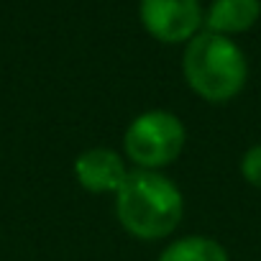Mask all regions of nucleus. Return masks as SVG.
<instances>
[{
    "label": "nucleus",
    "mask_w": 261,
    "mask_h": 261,
    "mask_svg": "<svg viewBox=\"0 0 261 261\" xmlns=\"http://www.w3.org/2000/svg\"><path fill=\"white\" fill-rule=\"evenodd\" d=\"M185 213V197L179 187L151 169L128 172L125 182L115 192L118 223L141 241H159L177 230Z\"/></svg>",
    "instance_id": "obj_1"
},
{
    "label": "nucleus",
    "mask_w": 261,
    "mask_h": 261,
    "mask_svg": "<svg viewBox=\"0 0 261 261\" xmlns=\"http://www.w3.org/2000/svg\"><path fill=\"white\" fill-rule=\"evenodd\" d=\"M185 80L195 95L207 102H228L233 100L248 77L243 51L220 34L205 31L190 39L182 59Z\"/></svg>",
    "instance_id": "obj_2"
},
{
    "label": "nucleus",
    "mask_w": 261,
    "mask_h": 261,
    "mask_svg": "<svg viewBox=\"0 0 261 261\" xmlns=\"http://www.w3.org/2000/svg\"><path fill=\"white\" fill-rule=\"evenodd\" d=\"M187 141L185 123L169 110H146L130 120L123 136L125 156L139 169L159 172L179 159Z\"/></svg>",
    "instance_id": "obj_3"
},
{
    "label": "nucleus",
    "mask_w": 261,
    "mask_h": 261,
    "mask_svg": "<svg viewBox=\"0 0 261 261\" xmlns=\"http://www.w3.org/2000/svg\"><path fill=\"white\" fill-rule=\"evenodd\" d=\"M141 23L164 44L190 41L202 23L200 0H141Z\"/></svg>",
    "instance_id": "obj_4"
},
{
    "label": "nucleus",
    "mask_w": 261,
    "mask_h": 261,
    "mask_svg": "<svg viewBox=\"0 0 261 261\" xmlns=\"http://www.w3.org/2000/svg\"><path fill=\"white\" fill-rule=\"evenodd\" d=\"M74 177L82 190L102 195V192H118L128 177V169L118 151L97 146L82 151L74 159Z\"/></svg>",
    "instance_id": "obj_5"
},
{
    "label": "nucleus",
    "mask_w": 261,
    "mask_h": 261,
    "mask_svg": "<svg viewBox=\"0 0 261 261\" xmlns=\"http://www.w3.org/2000/svg\"><path fill=\"white\" fill-rule=\"evenodd\" d=\"M261 16V0H213L207 11V31L228 36L248 31Z\"/></svg>",
    "instance_id": "obj_6"
},
{
    "label": "nucleus",
    "mask_w": 261,
    "mask_h": 261,
    "mask_svg": "<svg viewBox=\"0 0 261 261\" xmlns=\"http://www.w3.org/2000/svg\"><path fill=\"white\" fill-rule=\"evenodd\" d=\"M159 261H230V258L220 241L207 236H185L169 243L159 253Z\"/></svg>",
    "instance_id": "obj_7"
},
{
    "label": "nucleus",
    "mask_w": 261,
    "mask_h": 261,
    "mask_svg": "<svg viewBox=\"0 0 261 261\" xmlns=\"http://www.w3.org/2000/svg\"><path fill=\"white\" fill-rule=\"evenodd\" d=\"M241 174L251 187L261 190V144L251 146L243 156H241Z\"/></svg>",
    "instance_id": "obj_8"
}]
</instances>
